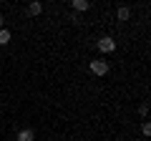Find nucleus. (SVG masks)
Listing matches in <instances>:
<instances>
[{
	"label": "nucleus",
	"mask_w": 151,
	"mask_h": 141,
	"mask_svg": "<svg viewBox=\"0 0 151 141\" xmlns=\"http://www.w3.org/2000/svg\"><path fill=\"white\" fill-rule=\"evenodd\" d=\"M96 48L101 50V53H113V50H116V40H113L111 35H103V38L96 40Z\"/></svg>",
	"instance_id": "obj_1"
},
{
	"label": "nucleus",
	"mask_w": 151,
	"mask_h": 141,
	"mask_svg": "<svg viewBox=\"0 0 151 141\" xmlns=\"http://www.w3.org/2000/svg\"><path fill=\"white\" fill-rule=\"evenodd\" d=\"M88 68H91L93 76H106V73H108V63H106V60H91Z\"/></svg>",
	"instance_id": "obj_2"
},
{
	"label": "nucleus",
	"mask_w": 151,
	"mask_h": 141,
	"mask_svg": "<svg viewBox=\"0 0 151 141\" xmlns=\"http://www.w3.org/2000/svg\"><path fill=\"white\" fill-rule=\"evenodd\" d=\"M18 141H35V131L33 129H20L18 131Z\"/></svg>",
	"instance_id": "obj_3"
},
{
	"label": "nucleus",
	"mask_w": 151,
	"mask_h": 141,
	"mask_svg": "<svg viewBox=\"0 0 151 141\" xmlns=\"http://www.w3.org/2000/svg\"><path fill=\"white\" fill-rule=\"evenodd\" d=\"M88 8H91L88 0H73V10H76V13H86Z\"/></svg>",
	"instance_id": "obj_4"
},
{
	"label": "nucleus",
	"mask_w": 151,
	"mask_h": 141,
	"mask_svg": "<svg viewBox=\"0 0 151 141\" xmlns=\"http://www.w3.org/2000/svg\"><path fill=\"white\" fill-rule=\"evenodd\" d=\"M116 18H119L121 23H124V20H129V18H131V8H126V5H121L119 10H116Z\"/></svg>",
	"instance_id": "obj_5"
},
{
	"label": "nucleus",
	"mask_w": 151,
	"mask_h": 141,
	"mask_svg": "<svg viewBox=\"0 0 151 141\" xmlns=\"http://www.w3.org/2000/svg\"><path fill=\"white\" fill-rule=\"evenodd\" d=\"M13 40V33L8 30V28H3V30H0V45H8Z\"/></svg>",
	"instance_id": "obj_6"
},
{
	"label": "nucleus",
	"mask_w": 151,
	"mask_h": 141,
	"mask_svg": "<svg viewBox=\"0 0 151 141\" xmlns=\"http://www.w3.org/2000/svg\"><path fill=\"white\" fill-rule=\"evenodd\" d=\"M28 13H30V15H40V13H43V3H30V5H28Z\"/></svg>",
	"instance_id": "obj_7"
},
{
	"label": "nucleus",
	"mask_w": 151,
	"mask_h": 141,
	"mask_svg": "<svg viewBox=\"0 0 151 141\" xmlns=\"http://www.w3.org/2000/svg\"><path fill=\"white\" fill-rule=\"evenodd\" d=\"M141 134L149 136V134H151V124H141Z\"/></svg>",
	"instance_id": "obj_8"
},
{
	"label": "nucleus",
	"mask_w": 151,
	"mask_h": 141,
	"mask_svg": "<svg viewBox=\"0 0 151 141\" xmlns=\"http://www.w3.org/2000/svg\"><path fill=\"white\" fill-rule=\"evenodd\" d=\"M139 111H141V116H146V114H149V103H141V109H139Z\"/></svg>",
	"instance_id": "obj_9"
},
{
	"label": "nucleus",
	"mask_w": 151,
	"mask_h": 141,
	"mask_svg": "<svg viewBox=\"0 0 151 141\" xmlns=\"http://www.w3.org/2000/svg\"><path fill=\"white\" fill-rule=\"evenodd\" d=\"M3 25H5V18H3V15H0V30H3Z\"/></svg>",
	"instance_id": "obj_10"
}]
</instances>
